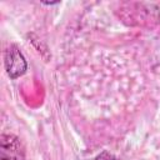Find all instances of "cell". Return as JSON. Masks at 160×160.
I'll list each match as a JSON object with an SVG mask.
<instances>
[{
    "instance_id": "cell-3",
    "label": "cell",
    "mask_w": 160,
    "mask_h": 160,
    "mask_svg": "<svg viewBox=\"0 0 160 160\" xmlns=\"http://www.w3.org/2000/svg\"><path fill=\"white\" fill-rule=\"evenodd\" d=\"M94 160H116V158H115V155H112L109 151H102Z\"/></svg>"
},
{
    "instance_id": "cell-1",
    "label": "cell",
    "mask_w": 160,
    "mask_h": 160,
    "mask_svg": "<svg viewBox=\"0 0 160 160\" xmlns=\"http://www.w3.org/2000/svg\"><path fill=\"white\" fill-rule=\"evenodd\" d=\"M0 160H25V148L18 136L12 134L0 136Z\"/></svg>"
},
{
    "instance_id": "cell-2",
    "label": "cell",
    "mask_w": 160,
    "mask_h": 160,
    "mask_svg": "<svg viewBox=\"0 0 160 160\" xmlns=\"http://www.w3.org/2000/svg\"><path fill=\"white\" fill-rule=\"evenodd\" d=\"M5 69L11 79L21 76L26 71V61L16 45H10L5 51Z\"/></svg>"
}]
</instances>
